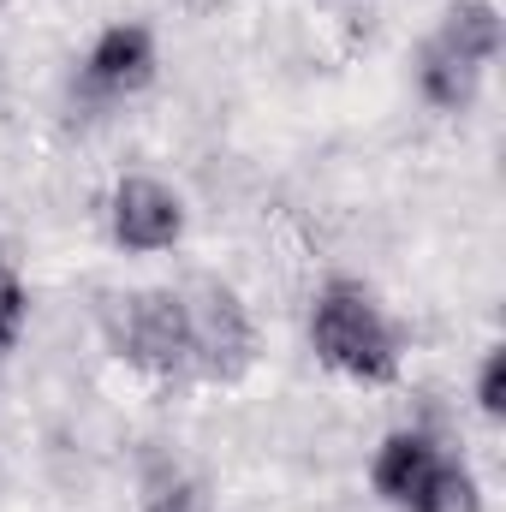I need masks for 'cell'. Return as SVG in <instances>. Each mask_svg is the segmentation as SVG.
Returning <instances> with one entry per match:
<instances>
[{
    "instance_id": "1",
    "label": "cell",
    "mask_w": 506,
    "mask_h": 512,
    "mask_svg": "<svg viewBox=\"0 0 506 512\" xmlns=\"http://www.w3.org/2000/svg\"><path fill=\"white\" fill-rule=\"evenodd\" d=\"M310 346L346 382L381 387L399 376V334H393L387 310L376 304V292L358 286V280H328L316 292V304H310Z\"/></svg>"
},
{
    "instance_id": "2",
    "label": "cell",
    "mask_w": 506,
    "mask_h": 512,
    "mask_svg": "<svg viewBox=\"0 0 506 512\" xmlns=\"http://www.w3.org/2000/svg\"><path fill=\"white\" fill-rule=\"evenodd\" d=\"M185 322H191V376L203 382H245L256 364V328L245 298L227 280H191L185 292Z\"/></svg>"
},
{
    "instance_id": "3",
    "label": "cell",
    "mask_w": 506,
    "mask_h": 512,
    "mask_svg": "<svg viewBox=\"0 0 506 512\" xmlns=\"http://www.w3.org/2000/svg\"><path fill=\"white\" fill-rule=\"evenodd\" d=\"M114 352L131 370L155 376V382H185L191 376V322H185V298L167 286L131 292L114 304Z\"/></svg>"
},
{
    "instance_id": "4",
    "label": "cell",
    "mask_w": 506,
    "mask_h": 512,
    "mask_svg": "<svg viewBox=\"0 0 506 512\" xmlns=\"http://www.w3.org/2000/svg\"><path fill=\"white\" fill-rule=\"evenodd\" d=\"M108 227H114V245L131 256L173 251L185 239V203H179L173 185H161L149 173H131L108 197Z\"/></svg>"
},
{
    "instance_id": "5",
    "label": "cell",
    "mask_w": 506,
    "mask_h": 512,
    "mask_svg": "<svg viewBox=\"0 0 506 512\" xmlns=\"http://www.w3.org/2000/svg\"><path fill=\"white\" fill-rule=\"evenodd\" d=\"M155 66H161V54H155L149 24H108L84 54V90L120 102V96H137L155 84Z\"/></svg>"
},
{
    "instance_id": "6",
    "label": "cell",
    "mask_w": 506,
    "mask_h": 512,
    "mask_svg": "<svg viewBox=\"0 0 506 512\" xmlns=\"http://www.w3.org/2000/svg\"><path fill=\"white\" fill-rule=\"evenodd\" d=\"M441 465V447L423 435V429H393L387 441L376 447V465H370V483H376V495L387 507H411L417 495H423V483H429V471Z\"/></svg>"
},
{
    "instance_id": "7",
    "label": "cell",
    "mask_w": 506,
    "mask_h": 512,
    "mask_svg": "<svg viewBox=\"0 0 506 512\" xmlns=\"http://www.w3.org/2000/svg\"><path fill=\"white\" fill-rule=\"evenodd\" d=\"M429 42H441V48L459 54L465 66L489 72L495 54H501V12H495L489 0H453L447 18H441V30H435Z\"/></svg>"
},
{
    "instance_id": "8",
    "label": "cell",
    "mask_w": 506,
    "mask_h": 512,
    "mask_svg": "<svg viewBox=\"0 0 506 512\" xmlns=\"http://www.w3.org/2000/svg\"><path fill=\"white\" fill-rule=\"evenodd\" d=\"M417 90H423L429 108H441V114H465V108L477 102V90H483V72L465 66L459 54H447L441 42H423V54H417Z\"/></svg>"
},
{
    "instance_id": "9",
    "label": "cell",
    "mask_w": 506,
    "mask_h": 512,
    "mask_svg": "<svg viewBox=\"0 0 506 512\" xmlns=\"http://www.w3.org/2000/svg\"><path fill=\"white\" fill-rule=\"evenodd\" d=\"M137 512H215V507H209L203 477H191L173 459H155L143 471V501H137Z\"/></svg>"
},
{
    "instance_id": "10",
    "label": "cell",
    "mask_w": 506,
    "mask_h": 512,
    "mask_svg": "<svg viewBox=\"0 0 506 512\" xmlns=\"http://www.w3.org/2000/svg\"><path fill=\"white\" fill-rule=\"evenodd\" d=\"M405 512H483V489H477V477H471L459 459L441 453V465L429 471L423 495H417Z\"/></svg>"
},
{
    "instance_id": "11",
    "label": "cell",
    "mask_w": 506,
    "mask_h": 512,
    "mask_svg": "<svg viewBox=\"0 0 506 512\" xmlns=\"http://www.w3.org/2000/svg\"><path fill=\"white\" fill-rule=\"evenodd\" d=\"M24 310H30L24 280L0 262V352H12V346H18V334H24Z\"/></svg>"
},
{
    "instance_id": "12",
    "label": "cell",
    "mask_w": 506,
    "mask_h": 512,
    "mask_svg": "<svg viewBox=\"0 0 506 512\" xmlns=\"http://www.w3.org/2000/svg\"><path fill=\"white\" fill-rule=\"evenodd\" d=\"M477 405H483V417H506V346H489V358L477 370Z\"/></svg>"
},
{
    "instance_id": "13",
    "label": "cell",
    "mask_w": 506,
    "mask_h": 512,
    "mask_svg": "<svg viewBox=\"0 0 506 512\" xmlns=\"http://www.w3.org/2000/svg\"><path fill=\"white\" fill-rule=\"evenodd\" d=\"M0 12H6V0H0Z\"/></svg>"
}]
</instances>
